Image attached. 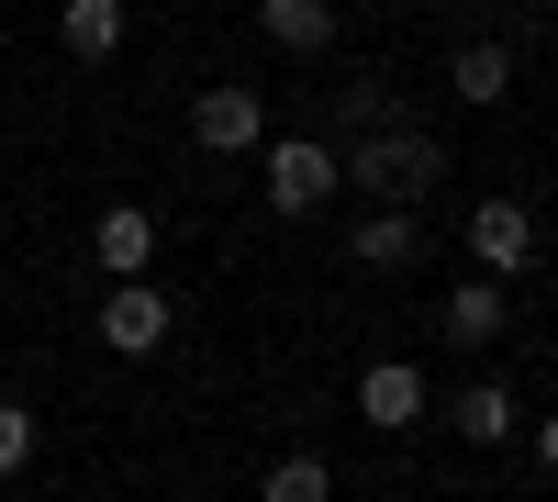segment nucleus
Wrapping results in <instances>:
<instances>
[{
  "mask_svg": "<svg viewBox=\"0 0 558 502\" xmlns=\"http://www.w3.org/2000/svg\"><path fill=\"white\" fill-rule=\"evenodd\" d=\"M436 179H447V146H436L425 123H402V112H391L380 134H357V146H336V191H357L368 212H380V201H402V212H413Z\"/></svg>",
  "mask_w": 558,
  "mask_h": 502,
  "instance_id": "obj_1",
  "label": "nucleus"
},
{
  "mask_svg": "<svg viewBox=\"0 0 558 502\" xmlns=\"http://www.w3.org/2000/svg\"><path fill=\"white\" fill-rule=\"evenodd\" d=\"M257 191L279 223H313L324 201H336V146L324 134H279V146H257Z\"/></svg>",
  "mask_w": 558,
  "mask_h": 502,
  "instance_id": "obj_2",
  "label": "nucleus"
},
{
  "mask_svg": "<svg viewBox=\"0 0 558 502\" xmlns=\"http://www.w3.org/2000/svg\"><path fill=\"white\" fill-rule=\"evenodd\" d=\"M191 146H202V157H257V146H268V112H257L246 78H213L202 101H191Z\"/></svg>",
  "mask_w": 558,
  "mask_h": 502,
  "instance_id": "obj_3",
  "label": "nucleus"
},
{
  "mask_svg": "<svg viewBox=\"0 0 558 502\" xmlns=\"http://www.w3.org/2000/svg\"><path fill=\"white\" fill-rule=\"evenodd\" d=\"M470 257H481V280H525V268H536V212L514 191L470 201Z\"/></svg>",
  "mask_w": 558,
  "mask_h": 502,
  "instance_id": "obj_4",
  "label": "nucleus"
},
{
  "mask_svg": "<svg viewBox=\"0 0 558 502\" xmlns=\"http://www.w3.org/2000/svg\"><path fill=\"white\" fill-rule=\"evenodd\" d=\"M179 335V302L157 291V280H112V302H101V346L112 357H157Z\"/></svg>",
  "mask_w": 558,
  "mask_h": 502,
  "instance_id": "obj_5",
  "label": "nucleus"
},
{
  "mask_svg": "<svg viewBox=\"0 0 558 502\" xmlns=\"http://www.w3.org/2000/svg\"><path fill=\"white\" fill-rule=\"evenodd\" d=\"M357 414L380 425V436H413V425L436 414V380L413 369V357H380V369H357Z\"/></svg>",
  "mask_w": 558,
  "mask_h": 502,
  "instance_id": "obj_6",
  "label": "nucleus"
},
{
  "mask_svg": "<svg viewBox=\"0 0 558 502\" xmlns=\"http://www.w3.org/2000/svg\"><path fill=\"white\" fill-rule=\"evenodd\" d=\"M347 257L368 268V280H402V268H425V212H402V201H380V212H368L357 235H347Z\"/></svg>",
  "mask_w": 558,
  "mask_h": 502,
  "instance_id": "obj_7",
  "label": "nucleus"
},
{
  "mask_svg": "<svg viewBox=\"0 0 558 502\" xmlns=\"http://www.w3.org/2000/svg\"><path fill=\"white\" fill-rule=\"evenodd\" d=\"M502 325H514V291H502V280H458L436 302V335L447 346H502Z\"/></svg>",
  "mask_w": 558,
  "mask_h": 502,
  "instance_id": "obj_8",
  "label": "nucleus"
},
{
  "mask_svg": "<svg viewBox=\"0 0 558 502\" xmlns=\"http://www.w3.org/2000/svg\"><path fill=\"white\" fill-rule=\"evenodd\" d=\"M89 257H101L112 280H146V257H157V212H134V201H112L101 223H89Z\"/></svg>",
  "mask_w": 558,
  "mask_h": 502,
  "instance_id": "obj_9",
  "label": "nucleus"
},
{
  "mask_svg": "<svg viewBox=\"0 0 558 502\" xmlns=\"http://www.w3.org/2000/svg\"><path fill=\"white\" fill-rule=\"evenodd\" d=\"M123 34H134V12H123V0H68V12H57V45H68L78 68L123 57Z\"/></svg>",
  "mask_w": 558,
  "mask_h": 502,
  "instance_id": "obj_10",
  "label": "nucleus"
},
{
  "mask_svg": "<svg viewBox=\"0 0 558 502\" xmlns=\"http://www.w3.org/2000/svg\"><path fill=\"white\" fill-rule=\"evenodd\" d=\"M447 89H458V101H514V45H492V34H470V45H458V57H447Z\"/></svg>",
  "mask_w": 558,
  "mask_h": 502,
  "instance_id": "obj_11",
  "label": "nucleus"
},
{
  "mask_svg": "<svg viewBox=\"0 0 558 502\" xmlns=\"http://www.w3.org/2000/svg\"><path fill=\"white\" fill-rule=\"evenodd\" d=\"M257 34L279 57H324L336 45V0H257Z\"/></svg>",
  "mask_w": 558,
  "mask_h": 502,
  "instance_id": "obj_12",
  "label": "nucleus"
},
{
  "mask_svg": "<svg viewBox=\"0 0 558 502\" xmlns=\"http://www.w3.org/2000/svg\"><path fill=\"white\" fill-rule=\"evenodd\" d=\"M447 425H458V436H470V446H502V436H514L525 414H514V391H502V380H470V391H458V402H447Z\"/></svg>",
  "mask_w": 558,
  "mask_h": 502,
  "instance_id": "obj_13",
  "label": "nucleus"
},
{
  "mask_svg": "<svg viewBox=\"0 0 558 502\" xmlns=\"http://www.w3.org/2000/svg\"><path fill=\"white\" fill-rule=\"evenodd\" d=\"M380 123H391V89H380V78H347V89H336V134H324V146H357V134H380Z\"/></svg>",
  "mask_w": 558,
  "mask_h": 502,
  "instance_id": "obj_14",
  "label": "nucleus"
},
{
  "mask_svg": "<svg viewBox=\"0 0 558 502\" xmlns=\"http://www.w3.org/2000/svg\"><path fill=\"white\" fill-rule=\"evenodd\" d=\"M257 502H336V469H324L313 446H302V458H279V469L257 480Z\"/></svg>",
  "mask_w": 558,
  "mask_h": 502,
  "instance_id": "obj_15",
  "label": "nucleus"
},
{
  "mask_svg": "<svg viewBox=\"0 0 558 502\" xmlns=\"http://www.w3.org/2000/svg\"><path fill=\"white\" fill-rule=\"evenodd\" d=\"M23 469H34V414L0 402V480H23Z\"/></svg>",
  "mask_w": 558,
  "mask_h": 502,
  "instance_id": "obj_16",
  "label": "nucleus"
},
{
  "mask_svg": "<svg viewBox=\"0 0 558 502\" xmlns=\"http://www.w3.org/2000/svg\"><path fill=\"white\" fill-rule=\"evenodd\" d=\"M425 12H458V0H425Z\"/></svg>",
  "mask_w": 558,
  "mask_h": 502,
  "instance_id": "obj_17",
  "label": "nucleus"
}]
</instances>
